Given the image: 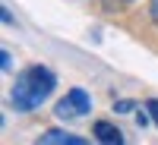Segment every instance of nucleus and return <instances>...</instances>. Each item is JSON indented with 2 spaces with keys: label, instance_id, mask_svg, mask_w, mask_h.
I'll list each match as a JSON object with an SVG mask.
<instances>
[{
  "label": "nucleus",
  "instance_id": "6",
  "mask_svg": "<svg viewBox=\"0 0 158 145\" xmlns=\"http://www.w3.org/2000/svg\"><path fill=\"white\" fill-rule=\"evenodd\" d=\"M146 111L152 114V123L158 126V98H152V101H146Z\"/></svg>",
  "mask_w": 158,
  "mask_h": 145
},
{
  "label": "nucleus",
  "instance_id": "2",
  "mask_svg": "<svg viewBox=\"0 0 158 145\" xmlns=\"http://www.w3.org/2000/svg\"><path fill=\"white\" fill-rule=\"evenodd\" d=\"M92 111V101H89V95L82 88H73V91H67V98L63 101H57V107H54V114L60 117V120H73V117H85Z\"/></svg>",
  "mask_w": 158,
  "mask_h": 145
},
{
  "label": "nucleus",
  "instance_id": "5",
  "mask_svg": "<svg viewBox=\"0 0 158 145\" xmlns=\"http://www.w3.org/2000/svg\"><path fill=\"white\" fill-rule=\"evenodd\" d=\"M114 111H117V114H133V111H136V101H130V98H120V101L114 104Z\"/></svg>",
  "mask_w": 158,
  "mask_h": 145
},
{
  "label": "nucleus",
  "instance_id": "8",
  "mask_svg": "<svg viewBox=\"0 0 158 145\" xmlns=\"http://www.w3.org/2000/svg\"><path fill=\"white\" fill-rule=\"evenodd\" d=\"M149 16H152V22L158 25V0H152V6H149Z\"/></svg>",
  "mask_w": 158,
  "mask_h": 145
},
{
  "label": "nucleus",
  "instance_id": "3",
  "mask_svg": "<svg viewBox=\"0 0 158 145\" xmlns=\"http://www.w3.org/2000/svg\"><path fill=\"white\" fill-rule=\"evenodd\" d=\"M92 133H95V139L104 142V145H120V142H123V133H120L117 126H111L108 120H98L95 126H92Z\"/></svg>",
  "mask_w": 158,
  "mask_h": 145
},
{
  "label": "nucleus",
  "instance_id": "1",
  "mask_svg": "<svg viewBox=\"0 0 158 145\" xmlns=\"http://www.w3.org/2000/svg\"><path fill=\"white\" fill-rule=\"evenodd\" d=\"M57 85V76L48 66H29L16 76V85H13V107L29 114L41 104Z\"/></svg>",
  "mask_w": 158,
  "mask_h": 145
},
{
  "label": "nucleus",
  "instance_id": "7",
  "mask_svg": "<svg viewBox=\"0 0 158 145\" xmlns=\"http://www.w3.org/2000/svg\"><path fill=\"white\" fill-rule=\"evenodd\" d=\"M10 60H13V57H10V50H3V54H0V66H3V73H10V66H13Z\"/></svg>",
  "mask_w": 158,
  "mask_h": 145
},
{
  "label": "nucleus",
  "instance_id": "9",
  "mask_svg": "<svg viewBox=\"0 0 158 145\" xmlns=\"http://www.w3.org/2000/svg\"><path fill=\"white\" fill-rule=\"evenodd\" d=\"M0 16H3L6 25H13V16H10V10H6V6H0Z\"/></svg>",
  "mask_w": 158,
  "mask_h": 145
},
{
  "label": "nucleus",
  "instance_id": "4",
  "mask_svg": "<svg viewBox=\"0 0 158 145\" xmlns=\"http://www.w3.org/2000/svg\"><path fill=\"white\" fill-rule=\"evenodd\" d=\"M82 142H85L82 136H73L67 129H48L41 136V145H82Z\"/></svg>",
  "mask_w": 158,
  "mask_h": 145
},
{
  "label": "nucleus",
  "instance_id": "10",
  "mask_svg": "<svg viewBox=\"0 0 158 145\" xmlns=\"http://www.w3.org/2000/svg\"><path fill=\"white\" fill-rule=\"evenodd\" d=\"M127 3H133V0H127Z\"/></svg>",
  "mask_w": 158,
  "mask_h": 145
}]
</instances>
